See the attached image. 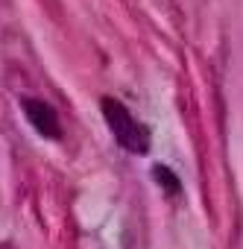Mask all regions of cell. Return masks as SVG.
Returning a JSON list of instances; mask_svg holds the SVG:
<instances>
[{"label": "cell", "mask_w": 243, "mask_h": 249, "mask_svg": "<svg viewBox=\"0 0 243 249\" xmlns=\"http://www.w3.org/2000/svg\"><path fill=\"white\" fill-rule=\"evenodd\" d=\"M100 108H103V117L108 123L114 141L123 147V150H129L135 156H144L150 150V129L132 117V111L123 103H117L114 97H103L100 100Z\"/></svg>", "instance_id": "6da1fadb"}, {"label": "cell", "mask_w": 243, "mask_h": 249, "mask_svg": "<svg viewBox=\"0 0 243 249\" xmlns=\"http://www.w3.org/2000/svg\"><path fill=\"white\" fill-rule=\"evenodd\" d=\"M21 108H24V114H27V120L33 123V129H38L44 138H59L62 135V126H59V114L47 106V103H41V100H24L21 103Z\"/></svg>", "instance_id": "7a4b0ae2"}, {"label": "cell", "mask_w": 243, "mask_h": 249, "mask_svg": "<svg viewBox=\"0 0 243 249\" xmlns=\"http://www.w3.org/2000/svg\"><path fill=\"white\" fill-rule=\"evenodd\" d=\"M153 176H156V179L164 185V191H167V194H179V179H176V176H173V173H170L164 164H158V167L153 170Z\"/></svg>", "instance_id": "3957f363"}]
</instances>
